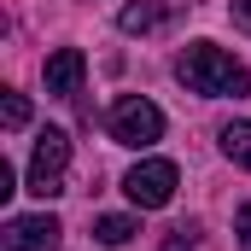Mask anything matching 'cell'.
<instances>
[{"label": "cell", "instance_id": "1", "mask_svg": "<svg viewBox=\"0 0 251 251\" xmlns=\"http://www.w3.org/2000/svg\"><path fill=\"white\" fill-rule=\"evenodd\" d=\"M176 76L187 82L193 94H204V100H246V94H251V70L234 59V53L210 47V41H193V47H181Z\"/></svg>", "mask_w": 251, "mask_h": 251}, {"label": "cell", "instance_id": "2", "mask_svg": "<svg viewBox=\"0 0 251 251\" xmlns=\"http://www.w3.org/2000/svg\"><path fill=\"white\" fill-rule=\"evenodd\" d=\"M64 170H70V134L64 128H41L35 134V152H29V193L35 199H59Z\"/></svg>", "mask_w": 251, "mask_h": 251}, {"label": "cell", "instance_id": "3", "mask_svg": "<svg viewBox=\"0 0 251 251\" xmlns=\"http://www.w3.org/2000/svg\"><path fill=\"white\" fill-rule=\"evenodd\" d=\"M164 134V111L146 100V94H123L111 105V140L117 146H152Z\"/></svg>", "mask_w": 251, "mask_h": 251}, {"label": "cell", "instance_id": "4", "mask_svg": "<svg viewBox=\"0 0 251 251\" xmlns=\"http://www.w3.org/2000/svg\"><path fill=\"white\" fill-rule=\"evenodd\" d=\"M176 181H181V176H176L170 158H146V164H134V170L123 176V193L140 204V210H164V204L176 199Z\"/></svg>", "mask_w": 251, "mask_h": 251}, {"label": "cell", "instance_id": "5", "mask_svg": "<svg viewBox=\"0 0 251 251\" xmlns=\"http://www.w3.org/2000/svg\"><path fill=\"white\" fill-rule=\"evenodd\" d=\"M59 222L53 216H12L6 228H0V246L6 251H53L59 246Z\"/></svg>", "mask_w": 251, "mask_h": 251}, {"label": "cell", "instance_id": "6", "mask_svg": "<svg viewBox=\"0 0 251 251\" xmlns=\"http://www.w3.org/2000/svg\"><path fill=\"white\" fill-rule=\"evenodd\" d=\"M41 76H47V94H53V100H76V94H82V76H88V59H82L76 47H59L53 59L41 64Z\"/></svg>", "mask_w": 251, "mask_h": 251}, {"label": "cell", "instance_id": "7", "mask_svg": "<svg viewBox=\"0 0 251 251\" xmlns=\"http://www.w3.org/2000/svg\"><path fill=\"white\" fill-rule=\"evenodd\" d=\"M164 18H170V6H164V0H134V6L117 12V24H123L128 35H146V29H158Z\"/></svg>", "mask_w": 251, "mask_h": 251}, {"label": "cell", "instance_id": "8", "mask_svg": "<svg viewBox=\"0 0 251 251\" xmlns=\"http://www.w3.org/2000/svg\"><path fill=\"white\" fill-rule=\"evenodd\" d=\"M222 152H228L240 170H251V123H228L222 128Z\"/></svg>", "mask_w": 251, "mask_h": 251}, {"label": "cell", "instance_id": "9", "mask_svg": "<svg viewBox=\"0 0 251 251\" xmlns=\"http://www.w3.org/2000/svg\"><path fill=\"white\" fill-rule=\"evenodd\" d=\"M94 234H100V246H128L140 228H134V216H100V222H94Z\"/></svg>", "mask_w": 251, "mask_h": 251}, {"label": "cell", "instance_id": "10", "mask_svg": "<svg viewBox=\"0 0 251 251\" xmlns=\"http://www.w3.org/2000/svg\"><path fill=\"white\" fill-rule=\"evenodd\" d=\"M193 246H199V228L187 222V228H170V234H164V246H158V251H193Z\"/></svg>", "mask_w": 251, "mask_h": 251}, {"label": "cell", "instance_id": "11", "mask_svg": "<svg viewBox=\"0 0 251 251\" xmlns=\"http://www.w3.org/2000/svg\"><path fill=\"white\" fill-rule=\"evenodd\" d=\"M29 123V100L24 94H6V128H24Z\"/></svg>", "mask_w": 251, "mask_h": 251}, {"label": "cell", "instance_id": "12", "mask_svg": "<svg viewBox=\"0 0 251 251\" xmlns=\"http://www.w3.org/2000/svg\"><path fill=\"white\" fill-rule=\"evenodd\" d=\"M234 234H240V246L251 251V204H240V210H234Z\"/></svg>", "mask_w": 251, "mask_h": 251}, {"label": "cell", "instance_id": "13", "mask_svg": "<svg viewBox=\"0 0 251 251\" xmlns=\"http://www.w3.org/2000/svg\"><path fill=\"white\" fill-rule=\"evenodd\" d=\"M18 193V176H12V164H0V199H12Z\"/></svg>", "mask_w": 251, "mask_h": 251}, {"label": "cell", "instance_id": "14", "mask_svg": "<svg viewBox=\"0 0 251 251\" xmlns=\"http://www.w3.org/2000/svg\"><path fill=\"white\" fill-rule=\"evenodd\" d=\"M234 18H240V24L251 29V0H234Z\"/></svg>", "mask_w": 251, "mask_h": 251}]
</instances>
